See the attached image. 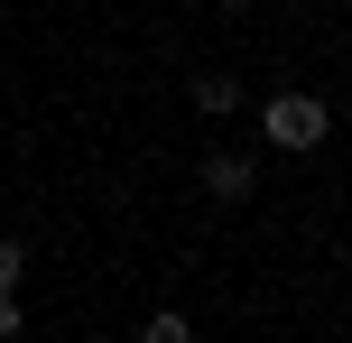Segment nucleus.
I'll return each mask as SVG.
<instances>
[{
	"label": "nucleus",
	"mask_w": 352,
	"mask_h": 343,
	"mask_svg": "<svg viewBox=\"0 0 352 343\" xmlns=\"http://www.w3.org/2000/svg\"><path fill=\"white\" fill-rule=\"evenodd\" d=\"M186 102L204 111V121H232V111H241V84H232V74H195V84H186Z\"/></svg>",
	"instance_id": "obj_3"
},
{
	"label": "nucleus",
	"mask_w": 352,
	"mask_h": 343,
	"mask_svg": "<svg viewBox=\"0 0 352 343\" xmlns=\"http://www.w3.org/2000/svg\"><path fill=\"white\" fill-rule=\"evenodd\" d=\"M19 325H28V307H19V288H0V343H10Z\"/></svg>",
	"instance_id": "obj_6"
},
{
	"label": "nucleus",
	"mask_w": 352,
	"mask_h": 343,
	"mask_svg": "<svg viewBox=\"0 0 352 343\" xmlns=\"http://www.w3.org/2000/svg\"><path fill=\"white\" fill-rule=\"evenodd\" d=\"M204 195L213 204H250L260 195V158L250 148H204Z\"/></svg>",
	"instance_id": "obj_2"
},
{
	"label": "nucleus",
	"mask_w": 352,
	"mask_h": 343,
	"mask_svg": "<svg viewBox=\"0 0 352 343\" xmlns=\"http://www.w3.org/2000/svg\"><path fill=\"white\" fill-rule=\"evenodd\" d=\"M19 278H28V241L0 232V288H19Z\"/></svg>",
	"instance_id": "obj_5"
},
{
	"label": "nucleus",
	"mask_w": 352,
	"mask_h": 343,
	"mask_svg": "<svg viewBox=\"0 0 352 343\" xmlns=\"http://www.w3.org/2000/svg\"><path fill=\"white\" fill-rule=\"evenodd\" d=\"M324 130H334V111L316 93H269L260 102V148H324Z\"/></svg>",
	"instance_id": "obj_1"
},
{
	"label": "nucleus",
	"mask_w": 352,
	"mask_h": 343,
	"mask_svg": "<svg viewBox=\"0 0 352 343\" xmlns=\"http://www.w3.org/2000/svg\"><path fill=\"white\" fill-rule=\"evenodd\" d=\"M140 343H195V325L176 307H158V316H140Z\"/></svg>",
	"instance_id": "obj_4"
}]
</instances>
